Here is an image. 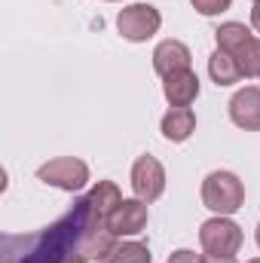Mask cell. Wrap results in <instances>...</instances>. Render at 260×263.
<instances>
[{"instance_id":"16","label":"cell","mask_w":260,"mask_h":263,"mask_svg":"<svg viewBox=\"0 0 260 263\" xmlns=\"http://www.w3.org/2000/svg\"><path fill=\"white\" fill-rule=\"evenodd\" d=\"M233 55H236V62H239L242 77H260V37L245 40Z\"/></svg>"},{"instance_id":"1","label":"cell","mask_w":260,"mask_h":263,"mask_svg":"<svg viewBox=\"0 0 260 263\" xmlns=\"http://www.w3.org/2000/svg\"><path fill=\"white\" fill-rule=\"evenodd\" d=\"M202 205L211 208L214 214H236L245 205V187L233 172H211L202 181Z\"/></svg>"},{"instance_id":"20","label":"cell","mask_w":260,"mask_h":263,"mask_svg":"<svg viewBox=\"0 0 260 263\" xmlns=\"http://www.w3.org/2000/svg\"><path fill=\"white\" fill-rule=\"evenodd\" d=\"M59 263H89V257H83L80 251H70L65 257H59Z\"/></svg>"},{"instance_id":"5","label":"cell","mask_w":260,"mask_h":263,"mask_svg":"<svg viewBox=\"0 0 260 263\" xmlns=\"http://www.w3.org/2000/svg\"><path fill=\"white\" fill-rule=\"evenodd\" d=\"M132 190L144 202H156L165 193V168L156 156H138L132 165Z\"/></svg>"},{"instance_id":"6","label":"cell","mask_w":260,"mask_h":263,"mask_svg":"<svg viewBox=\"0 0 260 263\" xmlns=\"http://www.w3.org/2000/svg\"><path fill=\"white\" fill-rule=\"evenodd\" d=\"M114 245H117V236H114V230L107 227V220L89 217V223H86L83 233H80V248H77V251H80L83 257H89V260H104Z\"/></svg>"},{"instance_id":"21","label":"cell","mask_w":260,"mask_h":263,"mask_svg":"<svg viewBox=\"0 0 260 263\" xmlns=\"http://www.w3.org/2000/svg\"><path fill=\"white\" fill-rule=\"evenodd\" d=\"M251 25H254V31L260 34V0L254 3V9H251Z\"/></svg>"},{"instance_id":"9","label":"cell","mask_w":260,"mask_h":263,"mask_svg":"<svg viewBox=\"0 0 260 263\" xmlns=\"http://www.w3.org/2000/svg\"><path fill=\"white\" fill-rule=\"evenodd\" d=\"M190 62H193V55H190L187 43H181V40H162L153 49V70L162 80L178 73V70H190Z\"/></svg>"},{"instance_id":"3","label":"cell","mask_w":260,"mask_h":263,"mask_svg":"<svg viewBox=\"0 0 260 263\" xmlns=\"http://www.w3.org/2000/svg\"><path fill=\"white\" fill-rule=\"evenodd\" d=\"M159 25H162V15L150 3H132L126 9H120V15H117V28L123 34V40H129V43L150 40L159 31Z\"/></svg>"},{"instance_id":"13","label":"cell","mask_w":260,"mask_h":263,"mask_svg":"<svg viewBox=\"0 0 260 263\" xmlns=\"http://www.w3.org/2000/svg\"><path fill=\"white\" fill-rule=\"evenodd\" d=\"M208 73H211V80H214L217 86H233V83L242 80V70H239L236 55L227 52V49H214V52H211V59H208Z\"/></svg>"},{"instance_id":"25","label":"cell","mask_w":260,"mask_h":263,"mask_svg":"<svg viewBox=\"0 0 260 263\" xmlns=\"http://www.w3.org/2000/svg\"><path fill=\"white\" fill-rule=\"evenodd\" d=\"M254 3H257V0H254Z\"/></svg>"},{"instance_id":"8","label":"cell","mask_w":260,"mask_h":263,"mask_svg":"<svg viewBox=\"0 0 260 263\" xmlns=\"http://www.w3.org/2000/svg\"><path fill=\"white\" fill-rule=\"evenodd\" d=\"M230 120L245 132H260V89L245 86L230 98Z\"/></svg>"},{"instance_id":"15","label":"cell","mask_w":260,"mask_h":263,"mask_svg":"<svg viewBox=\"0 0 260 263\" xmlns=\"http://www.w3.org/2000/svg\"><path fill=\"white\" fill-rule=\"evenodd\" d=\"M254 34L242 25V22H227L214 31V40H217V49H227V52H236L245 40H251Z\"/></svg>"},{"instance_id":"4","label":"cell","mask_w":260,"mask_h":263,"mask_svg":"<svg viewBox=\"0 0 260 263\" xmlns=\"http://www.w3.org/2000/svg\"><path fill=\"white\" fill-rule=\"evenodd\" d=\"M199 242H202L205 254H236L242 248V230L236 220L217 214L199 227Z\"/></svg>"},{"instance_id":"11","label":"cell","mask_w":260,"mask_h":263,"mask_svg":"<svg viewBox=\"0 0 260 263\" xmlns=\"http://www.w3.org/2000/svg\"><path fill=\"white\" fill-rule=\"evenodd\" d=\"M120 202H123V193H120V187H117L114 181H98V184L92 187L89 199H86V211H89V217H95V220H107Z\"/></svg>"},{"instance_id":"10","label":"cell","mask_w":260,"mask_h":263,"mask_svg":"<svg viewBox=\"0 0 260 263\" xmlns=\"http://www.w3.org/2000/svg\"><path fill=\"white\" fill-rule=\"evenodd\" d=\"M162 95L172 107H190L199 98V77L193 70H178L172 77H165L162 83Z\"/></svg>"},{"instance_id":"19","label":"cell","mask_w":260,"mask_h":263,"mask_svg":"<svg viewBox=\"0 0 260 263\" xmlns=\"http://www.w3.org/2000/svg\"><path fill=\"white\" fill-rule=\"evenodd\" d=\"M202 263H239L233 254H202Z\"/></svg>"},{"instance_id":"22","label":"cell","mask_w":260,"mask_h":263,"mask_svg":"<svg viewBox=\"0 0 260 263\" xmlns=\"http://www.w3.org/2000/svg\"><path fill=\"white\" fill-rule=\"evenodd\" d=\"M254 239H257V248H260V223H257V233H254Z\"/></svg>"},{"instance_id":"18","label":"cell","mask_w":260,"mask_h":263,"mask_svg":"<svg viewBox=\"0 0 260 263\" xmlns=\"http://www.w3.org/2000/svg\"><path fill=\"white\" fill-rule=\"evenodd\" d=\"M169 263H202V254H196L190 248H181V251H175L169 257Z\"/></svg>"},{"instance_id":"7","label":"cell","mask_w":260,"mask_h":263,"mask_svg":"<svg viewBox=\"0 0 260 263\" xmlns=\"http://www.w3.org/2000/svg\"><path fill=\"white\" fill-rule=\"evenodd\" d=\"M107 227L114 230V236H138L147 227V202L144 199H123L114 214L107 217Z\"/></svg>"},{"instance_id":"17","label":"cell","mask_w":260,"mask_h":263,"mask_svg":"<svg viewBox=\"0 0 260 263\" xmlns=\"http://www.w3.org/2000/svg\"><path fill=\"white\" fill-rule=\"evenodd\" d=\"M190 3H193L196 12H202V15H217V12L230 9L233 0H190Z\"/></svg>"},{"instance_id":"2","label":"cell","mask_w":260,"mask_h":263,"mask_svg":"<svg viewBox=\"0 0 260 263\" xmlns=\"http://www.w3.org/2000/svg\"><path fill=\"white\" fill-rule=\"evenodd\" d=\"M37 181L59 187L65 193H77L89 184V165L77 156H59V159H49L37 168Z\"/></svg>"},{"instance_id":"12","label":"cell","mask_w":260,"mask_h":263,"mask_svg":"<svg viewBox=\"0 0 260 263\" xmlns=\"http://www.w3.org/2000/svg\"><path fill=\"white\" fill-rule=\"evenodd\" d=\"M162 138L165 141H175V144H181V141H187L190 135L196 132V114L190 107H172L165 117H162Z\"/></svg>"},{"instance_id":"24","label":"cell","mask_w":260,"mask_h":263,"mask_svg":"<svg viewBox=\"0 0 260 263\" xmlns=\"http://www.w3.org/2000/svg\"><path fill=\"white\" fill-rule=\"evenodd\" d=\"M107 3H114V0H107Z\"/></svg>"},{"instance_id":"14","label":"cell","mask_w":260,"mask_h":263,"mask_svg":"<svg viewBox=\"0 0 260 263\" xmlns=\"http://www.w3.org/2000/svg\"><path fill=\"white\" fill-rule=\"evenodd\" d=\"M101 263H150V248L144 242H117Z\"/></svg>"},{"instance_id":"23","label":"cell","mask_w":260,"mask_h":263,"mask_svg":"<svg viewBox=\"0 0 260 263\" xmlns=\"http://www.w3.org/2000/svg\"><path fill=\"white\" fill-rule=\"evenodd\" d=\"M248 263H260V257H254V260H248Z\"/></svg>"}]
</instances>
